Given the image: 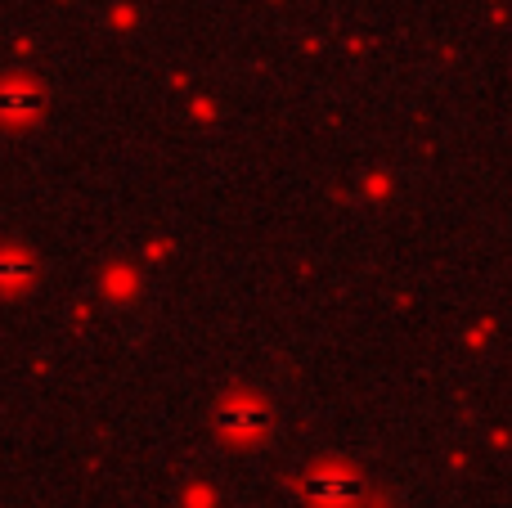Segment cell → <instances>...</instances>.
<instances>
[{
    "label": "cell",
    "mask_w": 512,
    "mask_h": 508,
    "mask_svg": "<svg viewBox=\"0 0 512 508\" xmlns=\"http://www.w3.org/2000/svg\"><path fill=\"white\" fill-rule=\"evenodd\" d=\"M221 428L225 432H261L265 428V405H256L252 396H230L221 405Z\"/></svg>",
    "instance_id": "obj_2"
},
{
    "label": "cell",
    "mask_w": 512,
    "mask_h": 508,
    "mask_svg": "<svg viewBox=\"0 0 512 508\" xmlns=\"http://www.w3.org/2000/svg\"><path fill=\"white\" fill-rule=\"evenodd\" d=\"M0 261H5V270H0V288H23L27 279H32V261L27 257L14 261V252H0Z\"/></svg>",
    "instance_id": "obj_3"
},
{
    "label": "cell",
    "mask_w": 512,
    "mask_h": 508,
    "mask_svg": "<svg viewBox=\"0 0 512 508\" xmlns=\"http://www.w3.org/2000/svg\"><path fill=\"white\" fill-rule=\"evenodd\" d=\"M310 500H319V504H360L364 500V491H369V482L364 477H355L351 468H319L315 477H310Z\"/></svg>",
    "instance_id": "obj_1"
}]
</instances>
